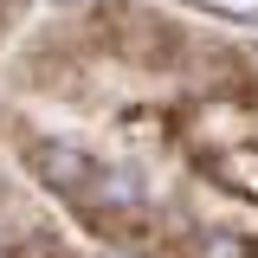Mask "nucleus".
Segmentation results:
<instances>
[{
  "label": "nucleus",
  "instance_id": "obj_2",
  "mask_svg": "<svg viewBox=\"0 0 258 258\" xmlns=\"http://www.w3.org/2000/svg\"><path fill=\"white\" fill-rule=\"evenodd\" d=\"M0 258H84V239L20 174V161L7 149H0Z\"/></svg>",
  "mask_w": 258,
  "mask_h": 258
},
{
  "label": "nucleus",
  "instance_id": "obj_3",
  "mask_svg": "<svg viewBox=\"0 0 258 258\" xmlns=\"http://www.w3.org/2000/svg\"><path fill=\"white\" fill-rule=\"evenodd\" d=\"M26 13H32V0H0V52L26 32Z\"/></svg>",
  "mask_w": 258,
  "mask_h": 258
},
{
  "label": "nucleus",
  "instance_id": "obj_1",
  "mask_svg": "<svg viewBox=\"0 0 258 258\" xmlns=\"http://www.w3.org/2000/svg\"><path fill=\"white\" fill-rule=\"evenodd\" d=\"M0 149L97 252L258 258V52L149 0L26 20Z\"/></svg>",
  "mask_w": 258,
  "mask_h": 258
}]
</instances>
